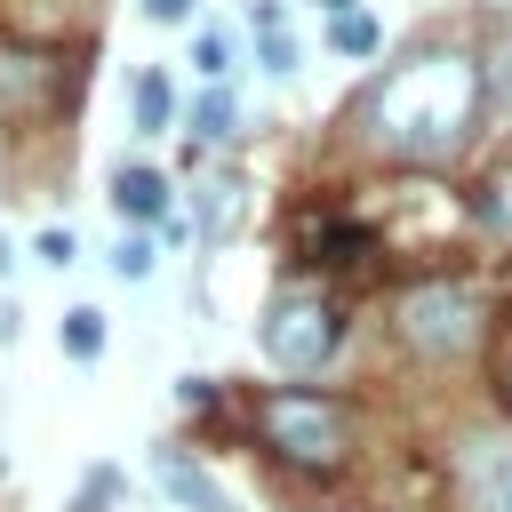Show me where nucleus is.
Listing matches in <instances>:
<instances>
[{"mask_svg":"<svg viewBox=\"0 0 512 512\" xmlns=\"http://www.w3.org/2000/svg\"><path fill=\"white\" fill-rule=\"evenodd\" d=\"M112 200H120V216H128V224H160L176 192H168V176H160V168H120V176H112Z\"/></svg>","mask_w":512,"mask_h":512,"instance_id":"nucleus-7","label":"nucleus"},{"mask_svg":"<svg viewBox=\"0 0 512 512\" xmlns=\"http://www.w3.org/2000/svg\"><path fill=\"white\" fill-rule=\"evenodd\" d=\"M192 136H200V144H232V136H240V104H232L224 80H208V88L192 96Z\"/></svg>","mask_w":512,"mask_h":512,"instance_id":"nucleus-9","label":"nucleus"},{"mask_svg":"<svg viewBox=\"0 0 512 512\" xmlns=\"http://www.w3.org/2000/svg\"><path fill=\"white\" fill-rule=\"evenodd\" d=\"M496 400H504V408H512V360H504V376H496Z\"/></svg>","mask_w":512,"mask_h":512,"instance_id":"nucleus-18","label":"nucleus"},{"mask_svg":"<svg viewBox=\"0 0 512 512\" xmlns=\"http://www.w3.org/2000/svg\"><path fill=\"white\" fill-rule=\"evenodd\" d=\"M504 512H512V472H504Z\"/></svg>","mask_w":512,"mask_h":512,"instance_id":"nucleus-20","label":"nucleus"},{"mask_svg":"<svg viewBox=\"0 0 512 512\" xmlns=\"http://www.w3.org/2000/svg\"><path fill=\"white\" fill-rule=\"evenodd\" d=\"M176 128V80L168 72H136V136Z\"/></svg>","mask_w":512,"mask_h":512,"instance_id":"nucleus-11","label":"nucleus"},{"mask_svg":"<svg viewBox=\"0 0 512 512\" xmlns=\"http://www.w3.org/2000/svg\"><path fill=\"white\" fill-rule=\"evenodd\" d=\"M32 256H40V264H56V272H64V264H80V248H72V232H64V224H48V232L32 240Z\"/></svg>","mask_w":512,"mask_h":512,"instance_id":"nucleus-16","label":"nucleus"},{"mask_svg":"<svg viewBox=\"0 0 512 512\" xmlns=\"http://www.w3.org/2000/svg\"><path fill=\"white\" fill-rule=\"evenodd\" d=\"M152 472H160V496H176L184 512H240V504H232V496H224V488H216V480H208L192 456H176V448H168Z\"/></svg>","mask_w":512,"mask_h":512,"instance_id":"nucleus-6","label":"nucleus"},{"mask_svg":"<svg viewBox=\"0 0 512 512\" xmlns=\"http://www.w3.org/2000/svg\"><path fill=\"white\" fill-rule=\"evenodd\" d=\"M248 32H256V56H264V72H296V32H288V16H280V0H256L248 8Z\"/></svg>","mask_w":512,"mask_h":512,"instance_id":"nucleus-8","label":"nucleus"},{"mask_svg":"<svg viewBox=\"0 0 512 512\" xmlns=\"http://www.w3.org/2000/svg\"><path fill=\"white\" fill-rule=\"evenodd\" d=\"M112 496H120V472H112V464H96V472L80 480V496H72V512H104Z\"/></svg>","mask_w":512,"mask_h":512,"instance_id":"nucleus-14","label":"nucleus"},{"mask_svg":"<svg viewBox=\"0 0 512 512\" xmlns=\"http://www.w3.org/2000/svg\"><path fill=\"white\" fill-rule=\"evenodd\" d=\"M192 64H200L208 80H224V72H232V32H224V24H200V32H192Z\"/></svg>","mask_w":512,"mask_h":512,"instance_id":"nucleus-13","label":"nucleus"},{"mask_svg":"<svg viewBox=\"0 0 512 512\" xmlns=\"http://www.w3.org/2000/svg\"><path fill=\"white\" fill-rule=\"evenodd\" d=\"M152 24H192V0H144Z\"/></svg>","mask_w":512,"mask_h":512,"instance_id":"nucleus-17","label":"nucleus"},{"mask_svg":"<svg viewBox=\"0 0 512 512\" xmlns=\"http://www.w3.org/2000/svg\"><path fill=\"white\" fill-rule=\"evenodd\" d=\"M472 112H480V72H472V56H456V48L400 64V72L376 88V104H368L376 144H392V152H408V160L456 152L464 128H472Z\"/></svg>","mask_w":512,"mask_h":512,"instance_id":"nucleus-1","label":"nucleus"},{"mask_svg":"<svg viewBox=\"0 0 512 512\" xmlns=\"http://www.w3.org/2000/svg\"><path fill=\"white\" fill-rule=\"evenodd\" d=\"M320 8H328V16H344V8H360V0H320Z\"/></svg>","mask_w":512,"mask_h":512,"instance_id":"nucleus-19","label":"nucleus"},{"mask_svg":"<svg viewBox=\"0 0 512 512\" xmlns=\"http://www.w3.org/2000/svg\"><path fill=\"white\" fill-rule=\"evenodd\" d=\"M256 432H264V448H272V456H288L296 472H336V464H344V448H352L344 408H336V400H320V392H272V400L256 408Z\"/></svg>","mask_w":512,"mask_h":512,"instance_id":"nucleus-3","label":"nucleus"},{"mask_svg":"<svg viewBox=\"0 0 512 512\" xmlns=\"http://www.w3.org/2000/svg\"><path fill=\"white\" fill-rule=\"evenodd\" d=\"M40 104H64L56 56H0V112H40Z\"/></svg>","mask_w":512,"mask_h":512,"instance_id":"nucleus-5","label":"nucleus"},{"mask_svg":"<svg viewBox=\"0 0 512 512\" xmlns=\"http://www.w3.org/2000/svg\"><path fill=\"white\" fill-rule=\"evenodd\" d=\"M392 328H400V344L424 352V360H464V352L488 336V296H480L472 280H456V272H432V280L400 288Z\"/></svg>","mask_w":512,"mask_h":512,"instance_id":"nucleus-2","label":"nucleus"},{"mask_svg":"<svg viewBox=\"0 0 512 512\" xmlns=\"http://www.w3.org/2000/svg\"><path fill=\"white\" fill-rule=\"evenodd\" d=\"M104 352V312L96 304H72L64 312V360H96Z\"/></svg>","mask_w":512,"mask_h":512,"instance_id":"nucleus-12","label":"nucleus"},{"mask_svg":"<svg viewBox=\"0 0 512 512\" xmlns=\"http://www.w3.org/2000/svg\"><path fill=\"white\" fill-rule=\"evenodd\" d=\"M336 344H344V320H336L328 296H312V288H280V296L264 304V360H272V368L312 376Z\"/></svg>","mask_w":512,"mask_h":512,"instance_id":"nucleus-4","label":"nucleus"},{"mask_svg":"<svg viewBox=\"0 0 512 512\" xmlns=\"http://www.w3.org/2000/svg\"><path fill=\"white\" fill-rule=\"evenodd\" d=\"M328 48H336L344 64H368V56L384 48V24H376L368 8H344V16H328Z\"/></svg>","mask_w":512,"mask_h":512,"instance_id":"nucleus-10","label":"nucleus"},{"mask_svg":"<svg viewBox=\"0 0 512 512\" xmlns=\"http://www.w3.org/2000/svg\"><path fill=\"white\" fill-rule=\"evenodd\" d=\"M112 272H120V280H144V272H152V240H144V232H128V240L112 248Z\"/></svg>","mask_w":512,"mask_h":512,"instance_id":"nucleus-15","label":"nucleus"}]
</instances>
